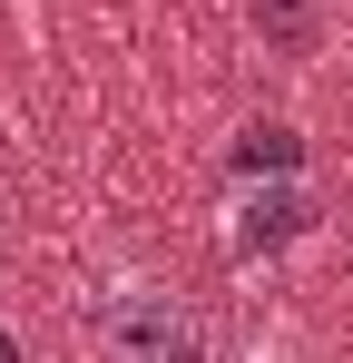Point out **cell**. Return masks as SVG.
Wrapping results in <instances>:
<instances>
[{"mask_svg":"<svg viewBox=\"0 0 353 363\" xmlns=\"http://www.w3.org/2000/svg\"><path fill=\"white\" fill-rule=\"evenodd\" d=\"M79 334L99 363H216V324L167 275H138V265H118L79 295Z\"/></svg>","mask_w":353,"mask_h":363,"instance_id":"6da1fadb","label":"cell"},{"mask_svg":"<svg viewBox=\"0 0 353 363\" xmlns=\"http://www.w3.org/2000/svg\"><path fill=\"white\" fill-rule=\"evenodd\" d=\"M314 226H324V196H314L304 177H235L216 245H226V265H265V255L304 245Z\"/></svg>","mask_w":353,"mask_h":363,"instance_id":"7a4b0ae2","label":"cell"},{"mask_svg":"<svg viewBox=\"0 0 353 363\" xmlns=\"http://www.w3.org/2000/svg\"><path fill=\"white\" fill-rule=\"evenodd\" d=\"M245 30H255L275 60H314V40H324V10H314V0H245Z\"/></svg>","mask_w":353,"mask_h":363,"instance_id":"3957f363","label":"cell"},{"mask_svg":"<svg viewBox=\"0 0 353 363\" xmlns=\"http://www.w3.org/2000/svg\"><path fill=\"white\" fill-rule=\"evenodd\" d=\"M235 177H304V128L285 118H255L245 138H235V157H226Z\"/></svg>","mask_w":353,"mask_h":363,"instance_id":"277c9868","label":"cell"},{"mask_svg":"<svg viewBox=\"0 0 353 363\" xmlns=\"http://www.w3.org/2000/svg\"><path fill=\"white\" fill-rule=\"evenodd\" d=\"M0 363H20V344H10V334H0Z\"/></svg>","mask_w":353,"mask_h":363,"instance_id":"5b68a950","label":"cell"}]
</instances>
